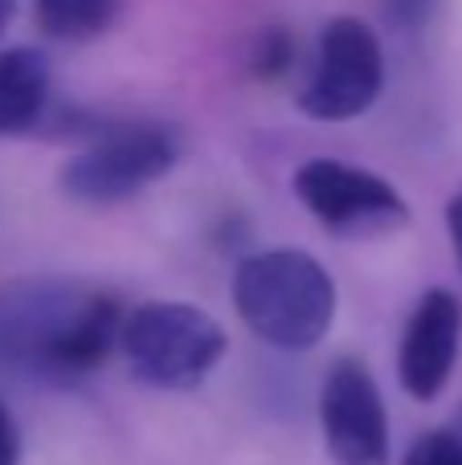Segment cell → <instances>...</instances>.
<instances>
[{"mask_svg": "<svg viewBox=\"0 0 462 465\" xmlns=\"http://www.w3.org/2000/svg\"><path fill=\"white\" fill-rule=\"evenodd\" d=\"M295 196L332 237L365 241L409 225V204L385 176L344 160H307L295 168Z\"/></svg>", "mask_w": 462, "mask_h": 465, "instance_id": "cell-6", "label": "cell"}, {"mask_svg": "<svg viewBox=\"0 0 462 465\" xmlns=\"http://www.w3.org/2000/svg\"><path fill=\"white\" fill-rule=\"evenodd\" d=\"M123 0H33V21L54 41H95L119 21Z\"/></svg>", "mask_w": 462, "mask_h": 465, "instance_id": "cell-10", "label": "cell"}, {"mask_svg": "<svg viewBox=\"0 0 462 465\" xmlns=\"http://www.w3.org/2000/svg\"><path fill=\"white\" fill-rule=\"evenodd\" d=\"M54 106L49 57L33 45L0 49V139L37 135Z\"/></svg>", "mask_w": 462, "mask_h": 465, "instance_id": "cell-9", "label": "cell"}, {"mask_svg": "<svg viewBox=\"0 0 462 465\" xmlns=\"http://www.w3.org/2000/svg\"><path fill=\"white\" fill-rule=\"evenodd\" d=\"M447 232H450V245H455L458 270H462V188L447 201Z\"/></svg>", "mask_w": 462, "mask_h": 465, "instance_id": "cell-15", "label": "cell"}, {"mask_svg": "<svg viewBox=\"0 0 462 465\" xmlns=\"http://www.w3.org/2000/svg\"><path fill=\"white\" fill-rule=\"evenodd\" d=\"M319 429L336 465H389V412L373 371L357 355H340L319 388Z\"/></svg>", "mask_w": 462, "mask_h": 465, "instance_id": "cell-7", "label": "cell"}, {"mask_svg": "<svg viewBox=\"0 0 462 465\" xmlns=\"http://www.w3.org/2000/svg\"><path fill=\"white\" fill-rule=\"evenodd\" d=\"M127 306L115 290L65 278L0 286V371L45 388H78L119 351Z\"/></svg>", "mask_w": 462, "mask_h": 465, "instance_id": "cell-1", "label": "cell"}, {"mask_svg": "<svg viewBox=\"0 0 462 465\" xmlns=\"http://www.w3.org/2000/svg\"><path fill=\"white\" fill-rule=\"evenodd\" d=\"M385 90V49L357 16H332L319 29L311 78L299 90V111L316 123H348L373 111Z\"/></svg>", "mask_w": 462, "mask_h": 465, "instance_id": "cell-5", "label": "cell"}, {"mask_svg": "<svg viewBox=\"0 0 462 465\" xmlns=\"http://www.w3.org/2000/svg\"><path fill=\"white\" fill-rule=\"evenodd\" d=\"M401 465H462V437L450 425L426 429V433L406 450Z\"/></svg>", "mask_w": 462, "mask_h": 465, "instance_id": "cell-11", "label": "cell"}, {"mask_svg": "<svg viewBox=\"0 0 462 465\" xmlns=\"http://www.w3.org/2000/svg\"><path fill=\"white\" fill-rule=\"evenodd\" d=\"M180 160V135L164 123H103L57 172L65 201L86 209H111L156 180H164Z\"/></svg>", "mask_w": 462, "mask_h": 465, "instance_id": "cell-4", "label": "cell"}, {"mask_svg": "<svg viewBox=\"0 0 462 465\" xmlns=\"http://www.w3.org/2000/svg\"><path fill=\"white\" fill-rule=\"evenodd\" d=\"M119 351L139 384L160 392H193L226 360L229 335L196 302L147 298L123 319Z\"/></svg>", "mask_w": 462, "mask_h": 465, "instance_id": "cell-3", "label": "cell"}, {"mask_svg": "<svg viewBox=\"0 0 462 465\" xmlns=\"http://www.w3.org/2000/svg\"><path fill=\"white\" fill-rule=\"evenodd\" d=\"M295 62V45L291 37H286L283 29H270L258 37V49H254V74L258 78H278V74H286Z\"/></svg>", "mask_w": 462, "mask_h": 465, "instance_id": "cell-12", "label": "cell"}, {"mask_svg": "<svg viewBox=\"0 0 462 465\" xmlns=\"http://www.w3.org/2000/svg\"><path fill=\"white\" fill-rule=\"evenodd\" d=\"M16 5H21V0H0V37H5V29H8V25H13Z\"/></svg>", "mask_w": 462, "mask_h": 465, "instance_id": "cell-16", "label": "cell"}, {"mask_svg": "<svg viewBox=\"0 0 462 465\" xmlns=\"http://www.w3.org/2000/svg\"><path fill=\"white\" fill-rule=\"evenodd\" d=\"M381 5H385V16H389L401 33H422L426 25L434 21L442 0H381Z\"/></svg>", "mask_w": 462, "mask_h": 465, "instance_id": "cell-13", "label": "cell"}, {"mask_svg": "<svg viewBox=\"0 0 462 465\" xmlns=\"http://www.w3.org/2000/svg\"><path fill=\"white\" fill-rule=\"evenodd\" d=\"M462 343V302L455 290L430 286L414 302L397 347V380L414 401L430 404L450 384Z\"/></svg>", "mask_w": 462, "mask_h": 465, "instance_id": "cell-8", "label": "cell"}, {"mask_svg": "<svg viewBox=\"0 0 462 465\" xmlns=\"http://www.w3.org/2000/svg\"><path fill=\"white\" fill-rule=\"evenodd\" d=\"M336 282L324 262L303 249H262L237 262V319L275 351H311L336 322Z\"/></svg>", "mask_w": 462, "mask_h": 465, "instance_id": "cell-2", "label": "cell"}, {"mask_svg": "<svg viewBox=\"0 0 462 465\" xmlns=\"http://www.w3.org/2000/svg\"><path fill=\"white\" fill-rule=\"evenodd\" d=\"M0 465H21V429L5 404H0Z\"/></svg>", "mask_w": 462, "mask_h": 465, "instance_id": "cell-14", "label": "cell"}, {"mask_svg": "<svg viewBox=\"0 0 462 465\" xmlns=\"http://www.w3.org/2000/svg\"><path fill=\"white\" fill-rule=\"evenodd\" d=\"M447 425H450V429H455V433L462 437V409H458V412H455V417H450V420H447Z\"/></svg>", "mask_w": 462, "mask_h": 465, "instance_id": "cell-17", "label": "cell"}]
</instances>
